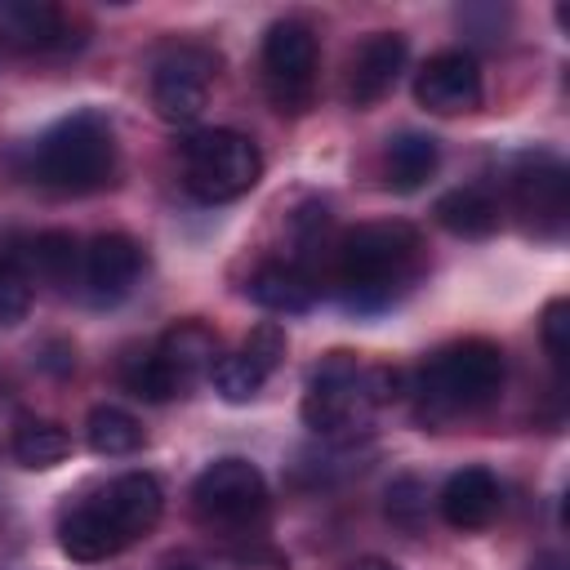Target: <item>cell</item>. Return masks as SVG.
<instances>
[{"label":"cell","mask_w":570,"mask_h":570,"mask_svg":"<svg viewBox=\"0 0 570 570\" xmlns=\"http://www.w3.org/2000/svg\"><path fill=\"white\" fill-rule=\"evenodd\" d=\"M160 512H165L160 481L151 472H120L116 481H107L102 490H94L89 499L62 512L58 548L85 566L107 561L129 543H138L142 534H151Z\"/></svg>","instance_id":"6da1fadb"},{"label":"cell","mask_w":570,"mask_h":570,"mask_svg":"<svg viewBox=\"0 0 570 570\" xmlns=\"http://www.w3.org/2000/svg\"><path fill=\"white\" fill-rule=\"evenodd\" d=\"M419 249L410 223H361L334 245V285L356 312L387 307L419 281Z\"/></svg>","instance_id":"7a4b0ae2"},{"label":"cell","mask_w":570,"mask_h":570,"mask_svg":"<svg viewBox=\"0 0 570 570\" xmlns=\"http://www.w3.org/2000/svg\"><path fill=\"white\" fill-rule=\"evenodd\" d=\"M405 387L401 370L392 365H365L352 352H330L303 392V423L321 436H347L356 428H365V419L396 401Z\"/></svg>","instance_id":"3957f363"},{"label":"cell","mask_w":570,"mask_h":570,"mask_svg":"<svg viewBox=\"0 0 570 570\" xmlns=\"http://www.w3.org/2000/svg\"><path fill=\"white\" fill-rule=\"evenodd\" d=\"M116 174V138L107 116L76 111L49 125L31 142V178L62 196H85L107 187Z\"/></svg>","instance_id":"277c9868"},{"label":"cell","mask_w":570,"mask_h":570,"mask_svg":"<svg viewBox=\"0 0 570 570\" xmlns=\"http://www.w3.org/2000/svg\"><path fill=\"white\" fill-rule=\"evenodd\" d=\"M503 387V352L485 338H463L441 352H432L419 365L414 401L423 423H445L459 414H472L490 405Z\"/></svg>","instance_id":"5b68a950"},{"label":"cell","mask_w":570,"mask_h":570,"mask_svg":"<svg viewBox=\"0 0 570 570\" xmlns=\"http://www.w3.org/2000/svg\"><path fill=\"white\" fill-rule=\"evenodd\" d=\"M218 361V334L200 321H178L174 330L160 334V343L142 356H129L120 379L134 396L142 401H174L191 383H200Z\"/></svg>","instance_id":"8992f818"},{"label":"cell","mask_w":570,"mask_h":570,"mask_svg":"<svg viewBox=\"0 0 570 570\" xmlns=\"http://www.w3.org/2000/svg\"><path fill=\"white\" fill-rule=\"evenodd\" d=\"M258 174H263V156L236 129H200L183 142V183L205 205L245 196L258 183Z\"/></svg>","instance_id":"52a82bcc"},{"label":"cell","mask_w":570,"mask_h":570,"mask_svg":"<svg viewBox=\"0 0 570 570\" xmlns=\"http://www.w3.org/2000/svg\"><path fill=\"white\" fill-rule=\"evenodd\" d=\"M191 508L214 530H249L267 512V481L249 459H214L191 485Z\"/></svg>","instance_id":"ba28073f"},{"label":"cell","mask_w":570,"mask_h":570,"mask_svg":"<svg viewBox=\"0 0 570 570\" xmlns=\"http://www.w3.org/2000/svg\"><path fill=\"white\" fill-rule=\"evenodd\" d=\"M263 85L281 111H303L316 85V36L307 22L285 18L263 36Z\"/></svg>","instance_id":"9c48e42d"},{"label":"cell","mask_w":570,"mask_h":570,"mask_svg":"<svg viewBox=\"0 0 570 570\" xmlns=\"http://www.w3.org/2000/svg\"><path fill=\"white\" fill-rule=\"evenodd\" d=\"M214 67H218V58L209 49H200V45L165 49L156 58V67H151V107L160 111V120L191 125L209 102Z\"/></svg>","instance_id":"30bf717a"},{"label":"cell","mask_w":570,"mask_h":570,"mask_svg":"<svg viewBox=\"0 0 570 570\" xmlns=\"http://www.w3.org/2000/svg\"><path fill=\"white\" fill-rule=\"evenodd\" d=\"M142 276V245L125 232H102L80 249V294L94 307H111L120 303Z\"/></svg>","instance_id":"8fae6325"},{"label":"cell","mask_w":570,"mask_h":570,"mask_svg":"<svg viewBox=\"0 0 570 570\" xmlns=\"http://www.w3.org/2000/svg\"><path fill=\"white\" fill-rule=\"evenodd\" d=\"M414 98L432 116H463L481 107V67L463 49L432 53L414 76Z\"/></svg>","instance_id":"7c38bea8"},{"label":"cell","mask_w":570,"mask_h":570,"mask_svg":"<svg viewBox=\"0 0 570 570\" xmlns=\"http://www.w3.org/2000/svg\"><path fill=\"white\" fill-rule=\"evenodd\" d=\"M512 196L517 209L525 214V223L543 236L561 232L566 223V169L552 156H530L517 174H512Z\"/></svg>","instance_id":"4fadbf2b"},{"label":"cell","mask_w":570,"mask_h":570,"mask_svg":"<svg viewBox=\"0 0 570 570\" xmlns=\"http://www.w3.org/2000/svg\"><path fill=\"white\" fill-rule=\"evenodd\" d=\"M405 36L396 31H374L356 53H352V67H347V98L352 107H374L401 76L405 67Z\"/></svg>","instance_id":"5bb4252c"},{"label":"cell","mask_w":570,"mask_h":570,"mask_svg":"<svg viewBox=\"0 0 570 570\" xmlns=\"http://www.w3.org/2000/svg\"><path fill=\"white\" fill-rule=\"evenodd\" d=\"M441 517L445 525L454 530H481L499 517V503H503V490L494 481V472L485 468H459L445 485H441Z\"/></svg>","instance_id":"9a60e30c"},{"label":"cell","mask_w":570,"mask_h":570,"mask_svg":"<svg viewBox=\"0 0 570 570\" xmlns=\"http://www.w3.org/2000/svg\"><path fill=\"white\" fill-rule=\"evenodd\" d=\"M62 9L45 0H0V45L18 53H45L62 45Z\"/></svg>","instance_id":"2e32d148"},{"label":"cell","mask_w":570,"mask_h":570,"mask_svg":"<svg viewBox=\"0 0 570 570\" xmlns=\"http://www.w3.org/2000/svg\"><path fill=\"white\" fill-rule=\"evenodd\" d=\"M249 298L267 312H307L316 303V276L303 267V263H263L254 276H249Z\"/></svg>","instance_id":"e0dca14e"},{"label":"cell","mask_w":570,"mask_h":570,"mask_svg":"<svg viewBox=\"0 0 570 570\" xmlns=\"http://www.w3.org/2000/svg\"><path fill=\"white\" fill-rule=\"evenodd\" d=\"M436 160H441V151H436V138L432 134H414V129L396 134L387 142V156H383L387 187L392 191H419L436 174Z\"/></svg>","instance_id":"ac0fdd59"},{"label":"cell","mask_w":570,"mask_h":570,"mask_svg":"<svg viewBox=\"0 0 570 570\" xmlns=\"http://www.w3.org/2000/svg\"><path fill=\"white\" fill-rule=\"evenodd\" d=\"M436 223L454 236H490L499 227V200L485 191V187H454L436 200Z\"/></svg>","instance_id":"d6986e66"},{"label":"cell","mask_w":570,"mask_h":570,"mask_svg":"<svg viewBox=\"0 0 570 570\" xmlns=\"http://www.w3.org/2000/svg\"><path fill=\"white\" fill-rule=\"evenodd\" d=\"M85 441L102 459H125L142 445V423L120 405H94L85 423Z\"/></svg>","instance_id":"ffe728a7"},{"label":"cell","mask_w":570,"mask_h":570,"mask_svg":"<svg viewBox=\"0 0 570 570\" xmlns=\"http://www.w3.org/2000/svg\"><path fill=\"white\" fill-rule=\"evenodd\" d=\"M67 454H71V436H67L62 423H53V419H22L18 423V432H13V459L22 468L45 472V468H58Z\"/></svg>","instance_id":"44dd1931"},{"label":"cell","mask_w":570,"mask_h":570,"mask_svg":"<svg viewBox=\"0 0 570 570\" xmlns=\"http://www.w3.org/2000/svg\"><path fill=\"white\" fill-rule=\"evenodd\" d=\"M22 258H27L31 272H36L40 281H49V285H76V276H80V245H76L67 232H45V236H36Z\"/></svg>","instance_id":"7402d4cb"},{"label":"cell","mask_w":570,"mask_h":570,"mask_svg":"<svg viewBox=\"0 0 570 570\" xmlns=\"http://www.w3.org/2000/svg\"><path fill=\"white\" fill-rule=\"evenodd\" d=\"M209 379H214V387H218L223 401L240 405V401H254V396H258V387L267 383V370H258V365L236 347V352H227V356L214 361Z\"/></svg>","instance_id":"603a6c76"},{"label":"cell","mask_w":570,"mask_h":570,"mask_svg":"<svg viewBox=\"0 0 570 570\" xmlns=\"http://www.w3.org/2000/svg\"><path fill=\"white\" fill-rule=\"evenodd\" d=\"M27 312H31V276L13 258H0V330H13Z\"/></svg>","instance_id":"cb8c5ba5"},{"label":"cell","mask_w":570,"mask_h":570,"mask_svg":"<svg viewBox=\"0 0 570 570\" xmlns=\"http://www.w3.org/2000/svg\"><path fill=\"white\" fill-rule=\"evenodd\" d=\"M543 347H548L552 365L566 370V361H570V303L566 298H552L543 307Z\"/></svg>","instance_id":"d4e9b609"},{"label":"cell","mask_w":570,"mask_h":570,"mask_svg":"<svg viewBox=\"0 0 570 570\" xmlns=\"http://www.w3.org/2000/svg\"><path fill=\"white\" fill-rule=\"evenodd\" d=\"M240 352H245L258 370H267V374H272V370L281 365V356H285V330H281L276 321H263V325H254V330H249V338L240 343Z\"/></svg>","instance_id":"484cf974"},{"label":"cell","mask_w":570,"mask_h":570,"mask_svg":"<svg viewBox=\"0 0 570 570\" xmlns=\"http://www.w3.org/2000/svg\"><path fill=\"white\" fill-rule=\"evenodd\" d=\"M530 570H566V557L561 552H539Z\"/></svg>","instance_id":"4316f807"},{"label":"cell","mask_w":570,"mask_h":570,"mask_svg":"<svg viewBox=\"0 0 570 570\" xmlns=\"http://www.w3.org/2000/svg\"><path fill=\"white\" fill-rule=\"evenodd\" d=\"M165 570H232V566H218V561H169Z\"/></svg>","instance_id":"83f0119b"},{"label":"cell","mask_w":570,"mask_h":570,"mask_svg":"<svg viewBox=\"0 0 570 570\" xmlns=\"http://www.w3.org/2000/svg\"><path fill=\"white\" fill-rule=\"evenodd\" d=\"M347 570H396L392 561H383V557H361V561H352Z\"/></svg>","instance_id":"f1b7e54d"}]
</instances>
